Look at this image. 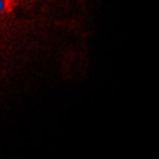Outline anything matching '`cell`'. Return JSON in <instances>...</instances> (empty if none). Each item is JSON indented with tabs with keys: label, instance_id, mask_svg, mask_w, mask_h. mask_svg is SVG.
Segmentation results:
<instances>
[{
	"label": "cell",
	"instance_id": "6da1fadb",
	"mask_svg": "<svg viewBox=\"0 0 159 159\" xmlns=\"http://www.w3.org/2000/svg\"><path fill=\"white\" fill-rule=\"evenodd\" d=\"M16 0H0V15H11L15 11Z\"/></svg>",
	"mask_w": 159,
	"mask_h": 159
}]
</instances>
